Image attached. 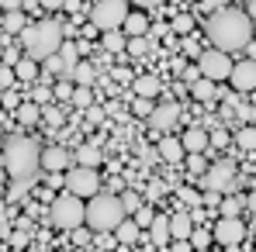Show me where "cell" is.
Instances as JSON below:
<instances>
[{
    "mask_svg": "<svg viewBox=\"0 0 256 252\" xmlns=\"http://www.w3.org/2000/svg\"><path fill=\"white\" fill-rule=\"evenodd\" d=\"M149 235H152V246H170L173 242L170 218H166V214H156V221L149 225Z\"/></svg>",
    "mask_w": 256,
    "mask_h": 252,
    "instance_id": "2e32d148",
    "label": "cell"
},
{
    "mask_svg": "<svg viewBox=\"0 0 256 252\" xmlns=\"http://www.w3.org/2000/svg\"><path fill=\"white\" fill-rule=\"evenodd\" d=\"M190 28H194V17H190V14H180V17L173 21V31H180V35H187Z\"/></svg>",
    "mask_w": 256,
    "mask_h": 252,
    "instance_id": "d590c367",
    "label": "cell"
},
{
    "mask_svg": "<svg viewBox=\"0 0 256 252\" xmlns=\"http://www.w3.org/2000/svg\"><path fill=\"white\" fill-rule=\"evenodd\" d=\"M146 28H149L146 14H128V17H125V35H128V38H138V35H146Z\"/></svg>",
    "mask_w": 256,
    "mask_h": 252,
    "instance_id": "484cf974",
    "label": "cell"
},
{
    "mask_svg": "<svg viewBox=\"0 0 256 252\" xmlns=\"http://www.w3.org/2000/svg\"><path fill=\"white\" fill-rule=\"evenodd\" d=\"M48 218H52V225L59 228V232H76V228H84L86 225V204L84 197H76V194H59L56 201H52V208H48Z\"/></svg>",
    "mask_w": 256,
    "mask_h": 252,
    "instance_id": "5b68a950",
    "label": "cell"
},
{
    "mask_svg": "<svg viewBox=\"0 0 256 252\" xmlns=\"http://www.w3.org/2000/svg\"><path fill=\"white\" fill-rule=\"evenodd\" d=\"M222 3L225 0H204V7H212V10H222Z\"/></svg>",
    "mask_w": 256,
    "mask_h": 252,
    "instance_id": "9f6ffc18",
    "label": "cell"
},
{
    "mask_svg": "<svg viewBox=\"0 0 256 252\" xmlns=\"http://www.w3.org/2000/svg\"><path fill=\"white\" fill-rule=\"evenodd\" d=\"M104 48L108 52H125L128 48V42H125V35L114 28V31H104Z\"/></svg>",
    "mask_w": 256,
    "mask_h": 252,
    "instance_id": "83f0119b",
    "label": "cell"
},
{
    "mask_svg": "<svg viewBox=\"0 0 256 252\" xmlns=\"http://www.w3.org/2000/svg\"><path fill=\"white\" fill-rule=\"evenodd\" d=\"M21 45H24V52L32 59L45 62L48 55H56L62 48V28L56 21H35V24H28L21 31Z\"/></svg>",
    "mask_w": 256,
    "mask_h": 252,
    "instance_id": "277c9868",
    "label": "cell"
},
{
    "mask_svg": "<svg viewBox=\"0 0 256 252\" xmlns=\"http://www.w3.org/2000/svg\"><path fill=\"white\" fill-rule=\"evenodd\" d=\"M170 232H173V239H187L190 242V235H194V218L190 214H173L170 218Z\"/></svg>",
    "mask_w": 256,
    "mask_h": 252,
    "instance_id": "e0dca14e",
    "label": "cell"
},
{
    "mask_svg": "<svg viewBox=\"0 0 256 252\" xmlns=\"http://www.w3.org/2000/svg\"><path fill=\"white\" fill-rule=\"evenodd\" d=\"M132 59H146V52H149V38L146 35H138V38H128V48H125Z\"/></svg>",
    "mask_w": 256,
    "mask_h": 252,
    "instance_id": "f546056e",
    "label": "cell"
},
{
    "mask_svg": "<svg viewBox=\"0 0 256 252\" xmlns=\"http://www.w3.org/2000/svg\"><path fill=\"white\" fill-rule=\"evenodd\" d=\"M239 208H242L239 197H222V214H239Z\"/></svg>",
    "mask_w": 256,
    "mask_h": 252,
    "instance_id": "74e56055",
    "label": "cell"
},
{
    "mask_svg": "<svg viewBox=\"0 0 256 252\" xmlns=\"http://www.w3.org/2000/svg\"><path fill=\"white\" fill-rule=\"evenodd\" d=\"M128 14H132V10H128V0H94V7H90V24L100 28V31H114V28H125Z\"/></svg>",
    "mask_w": 256,
    "mask_h": 252,
    "instance_id": "8992f818",
    "label": "cell"
},
{
    "mask_svg": "<svg viewBox=\"0 0 256 252\" xmlns=\"http://www.w3.org/2000/svg\"><path fill=\"white\" fill-rule=\"evenodd\" d=\"M180 142H184L187 156H194V152H204V149L212 145V138H208V131H204V128H187V131L180 135Z\"/></svg>",
    "mask_w": 256,
    "mask_h": 252,
    "instance_id": "5bb4252c",
    "label": "cell"
},
{
    "mask_svg": "<svg viewBox=\"0 0 256 252\" xmlns=\"http://www.w3.org/2000/svg\"><path fill=\"white\" fill-rule=\"evenodd\" d=\"M246 14H250V17L256 21V0H250V3H246Z\"/></svg>",
    "mask_w": 256,
    "mask_h": 252,
    "instance_id": "6f0895ef",
    "label": "cell"
},
{
    "mask_svg": "<svg viewBox=\"0 0 256 252\" xmlns=\"http://www.w3.org/2000/svg\"><path fill=\"white\" fill-rule=\"evenodd\" d=\"M122 204H125L128 214H138V211H142V197H138L135 190H125V194H122Z\"/></svg>",
    "mask_w": 256,
    "mask_h": 252,
    "instance_id": "1f68e13d",
    "label": "cell"
},
{
    "mask_svg": "<svg viewBox=\"0 0 256 252\" xmlns=\"http://www.w3.org/2000/svg\"><path fill=\"white\" fill-rule=\"evenodd\" d=\"M42 169H48V173L70 169V149H62V145H48V149H42Z\"/></svg>",
    "mask_w": 256,
    "mask_h": 252,
    "instance_id": "4fadbf2b",
    "label": "cell"
},
{
    "mask_svg": "<svg viewBox=\"0 0 256 252\" xmlns=\"http://www.w3.org/2000/svg\"><path fill=\"white\" fill-rule=\"evenodd\" d=\"M0 80H4V90H10V86H18L14 80H18V73L10 69V66H4V73H0Z\"/></svg>",
    "mask_w": 256,
    "mask_h": 252,
    "instance_id": "b9f144b4",
    "label": "cell"
},
{
    "mask_svg": "<svg viewBox=\"0 0 256 252\" xmlns=\"http://www.w3.org/2000/svg\"><path fill=\"white\" fill-rule=\"evenodd\" d=\"M100 149L97 145H80L76 149V166H100Z\"/></svg>",
    "mask_w": 256,
    "mask_h": 252,
    "instance_id": "603a6c76",
    "label": "cell"
},
{
    "mask_svg": "<svg viewBox=\"0 0 256 252\" xmlns=\"http://www.w3.org/2000/svg\"><path fill=\"white\" fill-rule=\"evenodd\" d=\"M239 114H242V121H253V118H256V107H239Z\"/></svg>",
    "mask_w": 256,
    "mask_h": 252,
    "instance_id": "f5cc1de1",
    "label": "cell"
},
{
    "mask_svg": "<svg viewBox=\"0 0 256 252\" xmlns=\"http://www.w3.org/2000/svg\"><path fill=\"white\" fill-rule=\"evenodd\" d=\"M180 114H184V107H180L176 100H166V104H160V107L149 114V125L156 128V131H170V128L180 121Z\"/></svg>",
    "mask_w": 256,
    "mask_h": 252,
    "instance_id": "8fae6325",
    "label": "cell"
},
{
    "mask_svg": "<svg viewBox=\"0 0 256 252\" xmlns=\"http://www.w3.org/2000/svg\"><path fill=\"white\" fill-rule=\"evenodd\" d=\"M132 3H138V7H160V3H166V0H132Z\"/></svg>",
    "mask_w": 256,
    "mask_h": 252,
    "instance_id": "db71d44e",
    "label": "cell"
},
{
    "mask_svg": "<svg viewBox=\"0 0 256 252\" xmlns=\"http://www.w3.org/2000/svg\"><path fill=\"white\" fill-rule=\"evenodd\" d=\"M198 66H201V76H208V80H214V83L228 80L232 69H236V62H232L228 52H222V48H208V52H201V55H198Z\"/></svg>",
    "mask_w": 256,
    "mask_h": 252,
    "instance_id": "52a82bcc",
    "label": "cell"
},
{
    "mask_svg": "<svg viewBox=\"0 0 256 252\" xmlns=\"http://www.w3.org/2000/svg\"><path fill=\"white\" fill-rule=\"evenodd\" d=\"M152 111H156V107H152L149 97H138V100H135V114H138V118H149Z\"/></svg>",
    "mask_w": 256,
    "mask_h": 252,
    "instance_id": "8d00e7d4",
    "label": "cell"
},
{
    "mask_svg": "<svg viewBox=\"0 0 256 252\" xmlns=\"http://www.w3.org/2000/svg\"><path fill=\"white\" fill-rule=\"evenodd\" d=\"M86 121H90V125H100V121H104V111H100V107H86Z\"/></svg>",
    "mask_w": 256,
    "mask_h": 252,
    "instance_id": "f6af8a7d",
    "label": "cell"
},
{
    "mask_svg": "<svg viewBox=\"0 0 256 252\" xmlns=\"http://www.w3.org/2000/svg\"><path fill=\"white\" fill-rule=\"evenodd\" d=\"M225 252H242V249L239 246H225Z\"/></svg>",
    "mask_w": 256,
    "mask_h": 252,
    "instance_id": "680465c9",
    "label": "cell"
},
{
    "mask_svg": "<svg viewBox=\"0 0 256 252\" xmlns=\"http://www.w3.org/2000/svg\"><path fill=\"white\" fill-rule=\"evenodd\" d=\"M45 121H48V125H62V111H56V107H45Z\"/></svg>",
    "mask_w": 256,
    "mask_h": 252,
    "instance_id": "bcb514c9",
    "label": "cell"
},
{
    "mask_svg": "<svg viewBox=\"0 0 256 252\" xmlns=\"http://www.w3.org/2000/svg\"><path fill=\"white\" fill-rule=\"evenodd\" d=\"M228 83L236 86V93H250V90H256V62H253V59L236 62V69H232Z\"/></svg>",
    "mask_w": 256,
    "mask_h": 252,
    "instance_id": "7c38bea8",
    "label": "cell"
},
{
    "mask_svg": "<svg viewBox=\"0 0 256 252\" xmlns=\"http://www.w3.org/2000/svg\"><path fill=\"white\" fill-rule=\"evenodd\" d=\"M222 208V197H218V190H208V197H204V208Z\"/></svg>",
    "mask_w": 256,
    "mask_h": 252,
    "instance_id": "f907efd6",
    "label": "cell"
},
{
    "mask_svg": "<svg viewBox=\"0 0 256 252\" xmlns=\"http://www.w3.org/2000/svg\"><path fill=\"white\" fill-rule=\"evenodd\" d=\"M214 235H208L204 228H194V235H190V246L194 249H208V242H212Z\"/></svg>",
    "mask_w": 256,
    "mask_h": 252,
    "instance_id": "836d02e7",
    "label": "cell"
},
{
    "mask_svg": "<svg viewBox=\"0 0 256 252\" xmlns=\"http://www.w3.org/2000/svg\"><path fill=\"white\" fill-rule=\"evenodd\" d=\"M160 156H163L170 166H180V163H184V156H187V149H184V142H180V138L166 135V138H160Z\"/></svg>",
    "mask_w": 256,
    "mask_h": 252,
    "instance_id": "9a60e30c",
    "label": "cell"
},
{
    "mask_svg": "<svg viewBox=\"0 0 256 252\" xmlns=\"http://www.w3.org/2000/svg\"><path fill=\"white\" fill-rule=\"evenodd\" d=\"M14 73H18V80H24V83H32L35 76H38V59H21V62H14Z\"/></svg>",
    "mask_w": 256,
    "mask_h": 252,
    "instance_id": "cb8c5ba5",
    "label": "cell"
},
{
    "mask_svg": "<svg viewBox=\"0 0 256 252\" xmlns=\"http://www.w3.org/2000/svg\"><path fill=\"white\" fill-rule=\"evenodd\" d=\"M28 28V17H24V10H4V31L10 35V31H24Z\"/></svg>",
    "mask_w": 256,
    "mask_h": 252,
    "instance_id": "7402d4cb",
    "label": "cell"
},
{
    "mask_svg": "<svg viewBox=\"0 0 256 252\" xmlns=\"http://www.w3.org/2000/svg\"><path fill=\"white\" fill-rule=\"evenodd\" d=\"M73 93H76L73 80H62V83H56V97H59V100H70V104H73Z\"/></svg>",
    "mask_w": 256,
    "mask_h": 252,
    "instance_id": "d6a6232c",
    "label": "cell"
},
{
    "mask_svg": "<svg viewBox=\"0 0 256 252\" xmlns=\"http://www.w3.org/2000/svg\"><path fill=\"white\" fill-rule=\"evenodd\" d=\"M135 93H138V97H149V100H152V97L160 93V80H156L152 73H149V76H138V80H135Z\"/></svg>",
    "mask_w": 256,
    "mask_h": 252,
    "instance_id": "4316f807",
    "label": "cell"
},
{
    "mask_svg": "<svg viewBox=\"0 0 256 252\" xmlns=\"http://www.w3.org/2000/svg\"><path fill=\"white\" fill-rule=\"evenodd\" d=\"M194 252H208V249H194Z\"/></svg>",
    "mask_w": 256,
    "mask_h": 252,
    "instance_id": "91938a15",
    "label": "cell"
},
{
    "mask_svg": "<svg viewBox=\"0 0 256 252\" xmlns=\"http://www.w3.org/2000/svg\"><path fill=\"white\" fill-rule=\"evenodd\" d=\"M4 10H24V0H0Z\"/></svg>",
    "mask_w": 256,
    "mask_h": 252,
    "instance_id": "681fc988",
    "label": "cell"
},
{
    "mask_svg": "<svg viewBox=\"0 0 256 252\" xmlns=\"http://www.w3.org/2000/svg\"><path fill=\"white\" fill-rule=\"evenodd\" d=\"M73 107H94V93H90V86H76V93H73Z\"/></svg>",
    "mask_w": 256,
    "mask_h": 252,
    "instance_id": "4dcf8cb0",
    "label": "cell"
},
{
    "mask_svg": "<svg viewBox=\"0 0 256 252\" xmlns=\"http://www.w3.org/2000/svg\"><path fill=\"white\" fill-rule=\"evenodd\" d=\"M132 218H135V221H138L142 228H149V225L156 221V214H152V208H142V211H138V214H132Z\"/></svg>",
    "mask_w": 256,
    "mask_h": 252,
    "instance_id": "f35d334b",
    "label": "cell"
},
{
    "mask_svg": "<svg viewBox=\"0 0 256 252\" xmlns=\"http://www.w3.org/2000/svg\"><path fill=\"white\" fill-rule=\"evenodd\" d=\"M42 166V152L28 135H7L4 138V169L14 183H32Z\"/></svg>",
    "mask_w": 256,
    "mask_h": 252,
    "instance_id": "7a4b0ae2",
    "label": "cell"
},
{
    "mask_svg": "<svg viewBox=\"0 0 256 252\" xmlns=\"http://www.w3.org/2000/svg\"><path fill=\"white\" fill-rule=\"evenodd\" d=\"M94 80H97L94 66H90V62H80V66H76V73H73V83H80V86H94Z\"/></svg>",
    "mask_w": 256,
    "mask_h": 252,
    "instance_id": "f1b7e54d",
    "label": "cell"
},
{
    "mask_svg": "<svg viewBox=\"0 0 256 252\" xmlns=\"http://www.w3.org/2000/svg\"><path fill=\"white\" fill-rule=\"evenodd\" d=\"M187 169H190V173H204V159H201V152H194V156L187 159Z\"/></svg>",
    "mask_w": 256,
    "mask_h": 252,
    "instance_id": "7bdbcfd3",
    "label": "cell"
},
{
    "mask_svg": "<svg viewBox=\"0 0 256 252\" xmlns=\"http://www.w3.org/2000/svg\"><path fill=\"white\" fill-rule=\"evenodd\" d=\"M232 183H236V163H228V159L214 163V166L204 173V187H208V190L225 194V190H232Z\"/></svg>",
    "mask_w": 256,
    "mask_h": 252,
    "instance_id": "30bf717a",
    "label": "cell"
},
{
    "mask_svg": "<svg viewBox=\"0 0 256 252\" xmlns=\"http://www.w3.org/2000/svg\"><path fill=\"white\" fill-rule=\"evenodd\" d=\"M212 235H214V242H222V246H239L246 239V221H239V214H222Z\"/></svg>",
    "mask_w": 256,
    "mask_h": 252,
    "instance_id": "9c48e42d",
    "label": "cell"
},
{
    "mask_svg": "<svg viewBox=\"0 0 256 252\" xmlns=\"http://www.w3.org/2000/svg\"><path fill=\"white\" fill-rule=\"evenodd\" d=\"M59 55H62V62H66V80H73V73H76V66H80V48L73 42H62V48H59Z\"/></svg>",
    "mask_w": 256,
    "mask_h": 252,
    "instance_id": "44dd1931",
    "label": "cell"
},
{
    "mask_svg": "<svg viewBox=\"0 0 256 252\" xmlns=\"http://www.w3.org/2000/svg\"><path fill=\"white\" fill-rule=\"evenodd\" d=\"M166 252H194V246H190L187 239H173V242H170V249H166Z\"/></svg>",
    "mask_w": 256,
    "mask_h": 252,
    "instance_id": "60d3db41",
    "label": "cell"
},
{
    "mask_svg": "<svg viewBox=\"0 0 256 252\" xmlns=\"http://www.w3.org/2000/svg\"><path fill=\"white\" fill-rule=\"evenodd\" d=\"M236 145H239L242 152H256V128L242 125L239 131H236Z\"/></svg>",
    "mask_w": 256,
    "mask_h": 252,
    "instance_id": "d4e9b609",
    "label": "cell"
},
{
    "mask_svg": "<svg viewBox=\"0 0 256 252\" xmlns=\"http://www.w3.org/2000/svg\"><path fill=\"white\" fill-rule=\"evenodd\" d=\"M70 0H38V7H45V10H59V7H66Z\"/></svg>",
    "mask_w": 256,
    "mask_h": 252,
    "instance_id": "7dc6e473",
    "label": "cell"
},
{
    "mask_svg": "<svg viewBox=\"0 0 256 252\" xmlns=\"http://www.w3.org/2000/svg\"><path fill=\"white\" fill-rule=\"evenodd\" d=\"M128 218L118 194H97L86 201V228L97 235H114V228Z\"/></svg>",
    "mask_w": 256,
    "mask_h": 252,
    "instance_id": "3957f363",
    "label": "cell"
},
{
    "mask_svg": "<svg viewBox=\"0 0 256 252\" xmlns=\"http://www.w3.org/2000/svg\"><path fill=\"white\" fill-rule=\"evenodd\" d=\"M180 201H184L187 208H198V204H201V197H198L194 187H180Z\"/></svg>",
    "mask_w": 256,
    "mask_h": 252,
    "instance_id": "e575fe53",
    "label": "cell"
},
{
    "mask_svg": "<svg viewBox=\"0 0 256 252\" xmlns=\"http://www.w3.org/2000/svg\"><path fill=\"white\" fill-rule=\"evenodd\" d=\"M208 42L222 52H239L253 42V17L236 7H222L208 17Z\"/></svg>",
    "mask_w": 256,
    "mask_h": 252,
    "instance_id": "6da1fadb",
    "label": "cell"
},
{
    "mask_svg": "<svg viewBox=\"0 0 256 252\" xmlns=\"http://www.w3.org/2000/svg\"><path fill=\"white\" fill-rule=\"evenodd\" d=\"M28 246V228H21L18 235H14V249H24Z\"/></svg>",
    "mask_w": 256,
    "mask_h": 252,
    "instance_id": "c3c4849f",
    "label": "cell"
},
{
    "mask_svg": "<svg viewBox=\"0 0 256 252\" xmlns=\"http://www.w3.org/2000/svg\"><path fill=\"white\" fill-rule=\"evenodd\" d=\"M212 145H214V149H225V145H228V131H222V128H218V131L212 135Z\"/></svg>",
    "mask_w": 256,
    "mask_h": 252,
    "instance_id": "ee69618b",
    "label": "cell"
},
{
    "mask_svg": "<svg viewBox=\"0 0 256 252\" xmlns=\"http://www.w3.org/2000/svg\"><path fill=\"white\" fill-rule=\"evenodd\" d=\"M246 208H250V214H256V190L246 197Z\"/></svg>",
    "mask_w": 256,
    "mask_h": 252,
    "instance_id": "11a10c76",
    "label": "cell"
},
{
    "mask_svg": "<svg viewBox=\"0 0 256 252\" xmlns=\"http://www.w3.org/2000/svg\"><path fill=\"white\" fill-rule=\"evenodd\" d=\"M66 190L76 197H97L100 194V176L94 166H73L66 173Z\"/></svg>",
    "mask_w": 256,
    "mask_h": 252,
    "instance_id": "ba28073f",
    "label": "cell"
},
{
    "mask_svg": "<svg viewBox=\"0 0 256 252\" xmlns=\"http://www.w3.org/2000/svg\"><path fill=\"white\" fill-rule=\"evenodd\" d=\"M48 97H56V90H48V86H35V90H32V100H35V104H45Z\"/></svg>",
    "mask_w": 256,
    "mask_h": 252,
    "instance_id": "ab89813d",
    "label": "cell"
},
{
    "mask_svg": "<svg viewBox=\"0 0 256 252\" xmlns=\"http://www.w3.org/2000/svg\"><path fill=\"white\" fill-rule=\"evenodd\" d=\"M14 114H18V121H21V125H38V121L45 118V107H38L35 100H24Z\"/></svg>",
    "mask_w": 256,
    "mask_h": 252,
    "instance_id": "d6986e66",
    "label": "cell"
},
{
    "mask_svg": "<svg viewBox=\"0 0 256 252\" xmlns=\"http://www.w3.org/2000/svg\"><path fill=\"white\" fill-rule=\"evenodd\" d=\"M190 93H194V100H201V104H212L214 97H218V86H214V80L201 76V80H194V83H190Z\"/></svg>",
    "mask_w": 256,
    "mask_h": 252,
    "instance_id": "ac0fdd59",
    "label": "cell"
},
{
    "mask_svg": "<svg viewBox=\"0 0 256 252\" xmlns=\"http://www.w3.org/2000/svg\"><path fill=\"white\" fill-rule=\"evenodd\" d=\"M184 80H190V83H194V80H201V66H190V69L184 73Z\"/></svg>",
    "mask_w": 256,
    "mask_h": 252,
    "instance_id": "816d5d0a",
    "label": "cell"
},
{
    "mask_svg": "<svg viewBox=\"0 0 256 252\" xmlns=\"http://www.w3.org/2000/svg\"><path fill=\"white\" fill-rule=\"evenodd\" d=\"M138 232H142V225H138L135 218H125V221H122V225L114 228V239H118L122 246H132V242L138 239Z\"/></svg>",
    "mask_w": 256,
    "mask_h": 252,
    "instance_id": "ffe728a7",
    "label": "cell"
}]
</instances>
